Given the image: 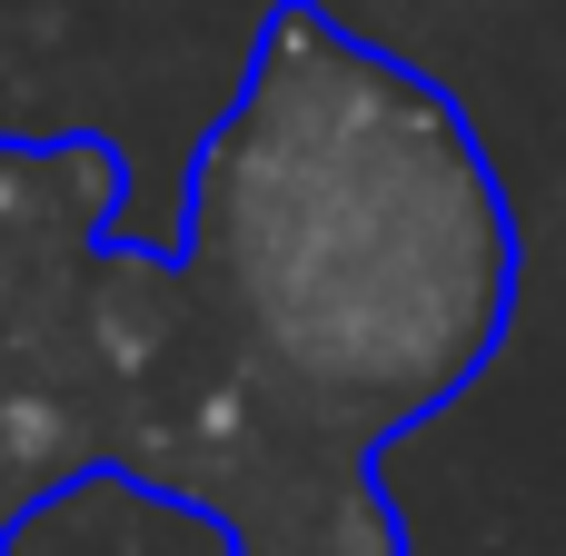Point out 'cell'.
Instances as JSON below:
<instances>
[{"instance_id":"cell-2","label":"cell","mask_w":566,"mask_h":556,"mask_svg":"<svg viewBox=\"0 0 566 556\" xmlns=\"http://www.w3.org/2000/svg\"><path fill=\"white\" fill-rule=\"evenodd\" d=\"M119 209V139H0V547L90 478L139 487L199 368V269Z\"/></svg>"},{"instance_id":"cell-1","label":"cell","mask_w":566,"mask_h":556,"mask_svg":"<svg viewBox=\"0 0 566 556\" xmlns=\"http://www.w3.org/2000/svg\"><path fill=\"white\" fill-rule=\"evenodd\" d=\"M179 259L209 328L139 497L219 556H408L378 458L517 318V209L458 90L279 0L189 159Z\"/></svg>"},{"instance_id":"cell-3","label":"cell","mask_w":566,"mask_h":556,"mask_svg":"<svg viewBox=\"0 0 566 556\" xmlns=\"http://www.w3.org/2000/svg\"><path fill=\"white\" fill-rule=\"evenodd\" d=\"M0 556H20V537H10V547H0Z\"/></svg>"}]
</instances>
